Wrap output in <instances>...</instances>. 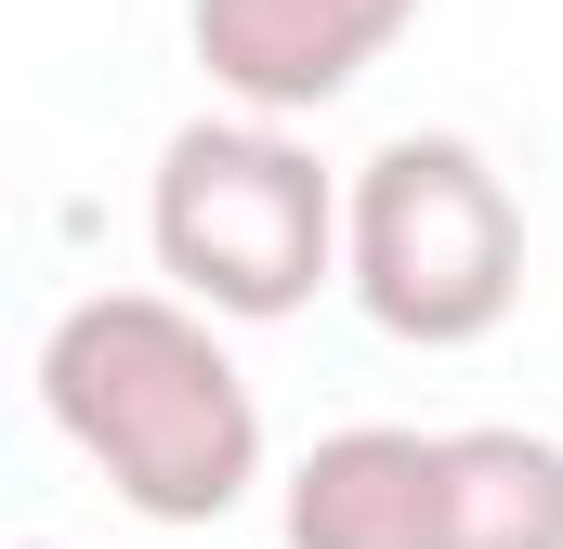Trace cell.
<instances>
[{"mask_svg":"<svg viewBox=\"0 0 563 549\" xmlns=\"http://www.w3.org/2000/svg\"><path fill=\"white\" fill-rule=\"evenodd\" d=\"M26 549H53V537H26Z\"/></svg>","mask_w":563,"mask_h":549,"instance_id":"obj_7","label":"cell"},{"mask_svg":"<svg viewBox=\"0 0 563 549\" xmlns=\"http://www.w3.org/2000/svg\"><path fill=\"white\" fill-rule=\"evenodd\" d=\"M288 549H445V432H328L288 471Z\"/></svg>","mask_w":563,"mask_h":549,"instance_id":"obj_5","label":"cell"},{"mask_svg":"<svg viewBox=\"0 0 563 549\" xmlns=\"http://www.w3.org/2000/svg\"><path fill=\"white\" fill-rule=\"evenodd\" d=\"M445 549H563V445L551 432H445Z\"/></svg>","mask_w":563,"mask_h":549,"instance_id":"obj_6","label":"cell"},{"mask_svg":"<svg viewBox=\"0 0 563 549\" xmlns=\"http://www.w3.org/2000/svg\"><path fill=\"white\" fill-rule=\"evenodd\" d=\"M341 210H354V183H328L314 144H288L276 119H184L157 144V183H144L157 274L210 327L301 314L341 274Z\"/></svg>","mask_w":563,"mask_h":549,"instance_id":"obj_2","label":"cell"},{"mask_svg":"<svg viewBox=\"0 0 563 549\" xmlns=\"http://www.w3.org/2000/svg\"><path fill=\"white\" fill-rule=\"evenodd\" d=\"M341 274H354L367 327H394V340H420V354H472V340L511 327V301H525V210H511V183L485 170V144L394 132L354 170Z\"/></svg>","mask_w":563,"mask_h":549,"instance_id":"obj_3","label":"cell"},{"mask_svg":"<svg viewBox=\"0 0 563 549\" xmlns=\"http://www.w3.org/2000/svg\"><path fill=\"white\" fill-rule=\"evenodd\" d=\"M407 13L420 0H184V40H197V66H210V92L236 105V119H314V105H341L394 40H407Z\"/></svg>","mask_w":563,"mask_h":549,"instance_id":"obj_4","label":"cell"},{"mask_svg":"<svg viewBox=\"0 0 563 549\" xmlns=\"http://www.w3.org/2000/svg\"><path fill=\"white\" fill-rule=\"evenodd\" d=\"M40 406L144 524H223L263 484V393L236 380L223 327L170 288L66 301L40 340Z\"/></svg>","mask_w":563,"mask_h":549,"instance_id":"obj_1","label":"cell"}]
</instances>
